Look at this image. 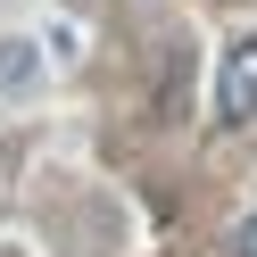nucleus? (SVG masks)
<instances>
[{
  "mask_svg": "<svg viewBox=\"0 0 257 257\" xmlns=\"http://www.w3.org/2000/svg\"><path fill=\"white\" fill-rule=\"evenodd\" d=\"M216 124H257V34L216 58Z\"/></svg>",
  "mask_w": 257,
  "mask_h": 257,
  "instance_id": "nucleus-1",
  "label": "nucleus"
},
{
  "mask_svg": "<svg viewBox=\"0 0 257 257\" xmlns=\"http://www.w3.org/2000/svg\"><path fill=\"white\" fill-rule=\"evenodd\" d=\"M34 75H42L34 42H0V91H17V83H34Z\"/></svg>",
  "mask_w": 257,
  "mask_h": 257,
  "instance_id": "nucleus-2",
  "label": "nucleus"
},
{
  "mask_svg": "<svg viewBox=\"0 0 257 257\" xmlns=\"http://www.w3.org/2000/svg\"><path fill=\"white\" fill-rule=\"evenodd\" d=\"M232 257H257V207H249V216L232 224Z\"/></svg>",
  "mask_w": 257,
  "mask_h": 257,
  "instance_id": "nucleus-3",
  "label": "nucleus"
}]
</instances>
